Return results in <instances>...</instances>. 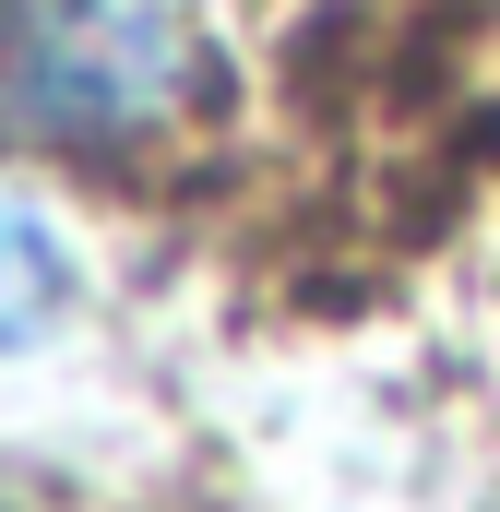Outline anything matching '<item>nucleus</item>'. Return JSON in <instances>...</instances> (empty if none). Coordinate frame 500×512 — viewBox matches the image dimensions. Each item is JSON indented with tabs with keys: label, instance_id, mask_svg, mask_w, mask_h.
Listing matches in <instances>:
<instances>
[{
	"label": "nucleus",
	"instance_id": "obj_1",
	"mask_svg": "<svg viewBox=\"0 0 500 512\" xmlns=\"http://www.w3.org/2000/svg\"><path fill=\"white\" fill-rule=\"evenodd\" d=\"M215 84L191 0H0V120L60 155L167 131Z\"/></svg>",
	"mask_w": 500,
	"mask_h": 512
},
{
	"label": "nucleus",
	"instance_id": "obj_2",
	"mask_svg": "<svg viewBox=\"0 0 500 512\" xmlns=\"http://www.w3.org/2000/svg\"><path fill=\"white\" fill-rule=\"evenodd\" d=\"M48 310H60V262H48V239L0 203V346H12V334H36Z\"/></svg>",
	"mask_w": 500,
	"mask_h": 512
}]
</instances>
